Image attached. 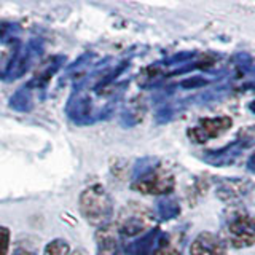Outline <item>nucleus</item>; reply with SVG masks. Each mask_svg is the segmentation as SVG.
<instances>
[{
    "label": "nucleus",
    "mask_w": 255,
    "mask_h": 255,
    "mask_svg": "<svg viewBox=\"0 0 255 255\" xmlns=\"http://www.w3.org/2000/svg\"><path fill=\"white\" fill-rule=\"evenodd\" d=\"M80 214L86 219L90 225L96 228H102L110 225L112 214H114V204H112L110 195L102 185H90L82 191L78 199Z\"/></svg>",
    "instance_id": "1"
},
{
    "label": "nucleus",
    "mask_w": 255,
    "mask_h": 255,
    "mask_svg": "<svg viewBox=\"0 0 255 255\" xmlns=\"http://www.w3.org/2000/svg\"><path fill=\"white\" fill-rule=\"evenodd\" d=\"M223 241L236 249L255 244V215L246 211H233L223 225Z\"/></svg>",
    "instance_id": "2"
},
{
    "label": "nucleus",
    "mask_w": 255,
    "mask_h": 255,
    "mask_svg": "<svg viewBox=\"0 0 255 255\" xmlns=\"http://www.w3.org/2000/svg\"><path fill=\"white\" fill-rule=\"evenodd\" d=\"M153 225H155L153 212L139 203H131L120 212L118 233L125 238L137 236Z\"/></svg>",
    "instance_id": "3"
},
{
    "label": "nucleus",
    "mask_w": 255,
    "mask_h": 255,
    "mask_svg": "<svg viewBox=\"0 0 255 255\" xmlns=\"http://www.w3.org/2000/svg\"><path fill=\"white\" fill-rule=\"evenodd\" d=\"M43 53V42L40 38H32L24 46H18L11 54V59L8 61V66L5 69L3 80L6 82H14L19 77H22L30 69Z\"/></svg>",
    "instance_id": "4"
},
{
    "label": "nucleus",
    "mask_w": 255,
    "mask_h": 255,
    "mask_svg": "<svg viewBox=\"0 0 255 255\" xmlns=\"http://www.w3.org/2000/svg\"><path fill=\"white\" fill-rule=\"evenodd\" d=\"M67 115L75 125L86 126L93 125L98 120V109L94 106V99L90 90L85 86H75L67 102Z\"/></svg>",
    "instance_id": "5"
},
{
    "label": "nucleus",
    "mask_w": 255,
    "mask_h": 255,
    "mask_svg": "<svg viewBox=\"0 0 255 255\" xmlns=\"http://www.w3.org/2000/svg\"><path fill=\"white\" fill-rule=\"evenodd\" d=\"M175 187L174 175L159 167H151L134 179L131 188L143 195H167Z\"/></svg>",
    "instance_id": "6"
},
{
    "label": "nucleus",
    "mask_w": 255,
    "mask_h": 255,
    "mask_svg": "<svg viewBox=\"0 0 255 255\" xmlns=\"http://www.w3.org/2000/svg\"><path fill=\"white\" fill-rule=\"evenodd\" d=\"M231 118L228 117H219V118H204L201 120L195 128H191L188 131V135L195 142H207L209 139L219 137L225 131L231 128Z\"/></svg>",
    "instance_id": "7"
},
{
    "label": "nucleus",
    "mask_w": 255,
    "mask_h": 255,
    "mask_svg": "<svg viewBox=\"0 0 255 255\" xmlns=\"http://www.w3.org/2000/svg\"><path fill=\"white\" fill-rule=\"evenodd\" d=\"M191 255H227L225 241L209 231L199 233L190 246Z\"/></svg>",
    "instance_id": "8"
},
{
    "label": "nucleus",
    "mask_w": 255,
    "mask_h": 255,
    "mask_svg": "<svg viewBox=\"0 0 255 255\" xmlns=\"http://www.w3.org/2000/svg\"><path fill=\"white\" fill-rule=\"evenodd\" d=\"M96 244H98L99 255H122L118 230H115L112 225L98 228V231H96Z\"/></svg>",
    "instance_id": "9"
},
{
    "label": "nucleus",
    "mask_w": 255,
    "mask_h": 255,
    "mask_svg": "<svg viewBox=\"0 0 255 255\" xmlns=\"http://www.w3.org/2000/svg\"><path fill=\"white\" fill-rule=\"evenodd\" d=\"M64 62H66V58H64V56H51V58H48V61L45 62V66L38 70V74L30 80V82L27 83V86L30 88L32 91L45 90L48 82H50L51 77L61 69V66Z\"/></svg>",
    "instance_id": "10"
},
{
    "label": "nucleus",
    "mask_w": 255,
    "mask_h": 255,
    "mask_svg": "<svg viewBox=\"0 0 255 255\" xmlns=\"http://www.w3.org/2000/svg\"><path fill=\"white\" fill-rule=\"evenodd\" d=\"M8 106L16 112H30L34 109V91L27 85L19 88L8 101Z\"/></svg>",
    "instance_id": "11"
},
{
    "label": "nucleus",
    "mask_w": 255,
    "mask_h": 255,
    "mask_svg": "<svg viewBox=\"0 0 255 255\" xmlns=\"http://www.w3.org/2000/svg\"><path fill=\"white\" fill-rule=\"evenodd\" d=\"M70 254V246L66 239H53L51 243H48L43 255H69Z\"/></svg>",
    "instance_id": "12"
},
{
    "label": "nucleus",
    "mask_w": 255,
    "mask_h": 255,
    "mask_svg": "<svg viewBox=\"0 0 255 255\" xmlns=\"http://www.w3.org/2000/svg\"><path fill=\"white\" fill-rule=\"evenodd\" d=\"M8 247H10V230L0 227V255H8Z\"/></svg>",
    "instance_id": "13"
},
{
    "label": "nucleus",
    "mask_w": 255,
    "mask_h": 255,
    "mask_svg": "<svg viewBox=\"0 0 255 255\" xmlns=\"http://www.w3.org/2000/svg\"><path fill=\"white\" fill-rule=\"evenodd\" d=\"M153 255H182V254H180L179 249H175L174 246L164 243V244H161V246H159L158 249L153 252Z\"/></svg>",
    "instance_id": "14"
},
{
    "label": "nucleus",
    "mask_w": 255,
    "mask_h": 255,
    "mask_svg": "<svg viewBox=\"0 0 255 255\" xmlns=\"http://www.w3.org/2000/svg\"><path fill=\"white\" fill-rule=\"evenodd\" d=\"M177 212V207L172 206V203H159V215L164 219H169Z\"/></svg>",
    "instance_id": "15"
},
{
    "label": "nucleus",
    "mask_w": 255,
    "mask_h": 255,
    "mask_svg": "<svg viewBox=\"0 0 255 255\" xmlns=\"http://www.w3.org/2000/svg\"><path fill=\"white\" fill-rule=\"evenodd\" d=\"M72 255H83V252H80V251H75V252H72Z\"/></svg>",
    "instance_id": "16"
}]
</instances>
